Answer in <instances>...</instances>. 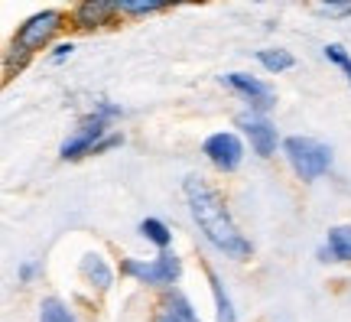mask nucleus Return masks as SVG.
<instances>
[{"label": "nucleus", "instance_id": "1", "mask_svg": "<svg viewBox=\"0 0 351 322\" xmlns=\"http://www.w3.org/2000/svg\"><path fill=\"white\" fill-rule=\"evenodd\" d=\"M189 202V215L199 228V235L212 244L218 254H225L231 260H247L254 254L251 238H244V231L238 228V222L231 218V209L221 198V192L215 186H208L202 176H186L182 183Z\"/></svg>", "mask_w": 351, "mask_h": 322}, {"label": "nucleus", "instance_id": "2", "mask_svg": "<svg viewBox=\"0 0 351 322\" xmlns=\"http://www.w3.org/2000/svg\"><path fill=\"white\" fill-rule=\"evenodd\" d=\"M280 150H283L293 176L302 179V183H315V179H322L332 170V150H328V143L315 140V137L293 134L283 140Z\"/></svg>", "mask_w": 351, "mask_h": 322}, {"label": "nucleus", "instance_id": "3", "mask_svg": "<svg viewBox=\"0 0 351 322\" xmlns=\"http://www.w3.org/2000/svg\"><path fill=\"white\" fill-rule=\"evenodd\" d=\"M121 277L140 286L173 290L182 277V260L173 251H160L156 257H121Z\"/></svg>", "mask_w": 351, "mask_h": 322}, {"label": "nucleus", "instance_id": "4", "mask_svg": "<svg viewBox=\"0 0 351 322\" xmlns=\"http://www.w3.org/2000/svg\"><path fill=\"white\" fill-rule=\"evenodd\" d=\"M65 26V13L56 10V7H46V10H36L29 13L23 23L16 26V33H13V46H20L26 49L29 56H36L39 49H46L52 46V39L59 36V30Z\"/></svg>", "mask_w": 351, "mask_h": 322}, {"label": "nucleus", "instance_id": "5", "mask_svg": "<svg viewBox=\"0 0 351 322\" xmlns=\"http://www.w3.org/2000/svg\"><path fill=\"white\" fill-rule=\"evenodd\" d=\"M111 134V124L101 117V114L88 111L82 121H78V127L72 130V134L62 140V147H59V157L69 163L75 160H85V157H91L95 153V147H98L104 137Z\"/></svg>", "mask_w": 351, "mask_h": 322}, {"label": "nucleus", "instance_id": "6", "mask_svg": "<svg viewBox=\"0 0 351 322\" xmlns=\"http://www.w3.org/2000/svg\"><path fill=\"white\" fill-rule=\"evenodd\" d=\"M202 153H205V160L212 163L218 173H234V170H241V163H244L247 143H244V137L238 130H215V134L205 137Z\"/></svg>", "mask_w": 351, "mask_h": 322}, {"label": "nucleus", "instance_id": "7", "mask_svg": "<svg viewBox=\"0 0 351 322\" xmlns=\"http://www.w3.org/2000/svg\"><path fill=\"white\" fill-rule=\"evenodd\" d=\"M234 127L241 130V137L251 143V150L261 157V160H270L276 153V147H283L280 140V130L276 124L267 117V114H257V111H244L234 117Z\"/></svg>", "mask_w": 351, "mask_h": 322}, {"label": "nucleus", "instance_id": "8", "mask_svg": "<svg viewBox=\"0 0 351 322\" xmlns=\"http://www.w3.org/2000/svg\"><path fill=\"white\" fill-rule=\"evenodd\" d=\"M221 85H228L234 95H238L244 104H247V111H257V114H267L270 108L276 104V91L263 78L257 75H247V72H228L221 75Z\"/></svg>", "mask_w": 351, "mask_h": 322}, {"label": "nucleus", "instance_id": "9", "mask_svg": "<svg viewBox=\"0 0 351 322\" xmlns=\"http://www.w3.org/2000/svg\"><path fill=\"white\" fill-rule=\"evenodd\" d=\"M117 16H121V10H117V0H82V3H75V7H72V13H69L72 26H75V30H82V33L104 30V26H111Z\"/></svg>", "mask_w": 351, "mask_h": 322}, {"label": "nucleus", "instance_id": "10", "mask_svg": "<svg viewBox=\"0 0 351 322\" xmlns=\"http://www.w3.org/2000/svg\"><path fill=\"white\" fill-rule=\"evenodd\" d=\"M150 322H202L192 299L182 290H163V297L156 299V310H153Z\"/></svg>", "mask_w": 351, "mask_h": 322}, {"label": "nucleus", "instance_id": "11", "mask_svg": "<svg viewBox=\"0 0 351 322\" xmlns=\"http://www.w3.org/2000/svg\"><path fill=\"white\" fill-rule=\"evenodd\" d=\"M78 273H82V280H85L95 293H108L114 286V267L108 264L104 254H98V251H88L85 257H82Z\"/></svg>", "mask_w": 351, "mask_h": 322}, {"label": "nucleus", "instance_id": "12", "mask_svg": "<svg viewBox=\"0 0 351 322\" xmlns=\"http://www.w3.org/2000/svg\"><path fill=\"white\" fill-rule=\"evenodd\" d=\"M319 260L332 264H351V225H332L326 244L319 248Z\"/></svg>", "mask_w": 351, "mask_h": 322}, {"label": "nucleus", "instance_id": "13", "mask_svg": "<svg viewBox=\"0 0 351 322\" xmlns=\"http://www.w3.org/2000/svg\"><path fill=\"white\" fill-rule=\"evenodd\" d=\"M205 277H208V290H212V299H215V322H238V310H234V303L228 297L221 277L212 267H205Z\"/></svg>", "mask_w": 351, "mask_h": 322}, {"label": "nucleus", "instance_id": "14", "mask_svg": "<svg viewBox=\"0 0 351 322\" xmlns=\"http://www.w3.org/2000/svg\"><path fill=\"white\" fill-rule=\"evenodd\" d=\"M257 62H261V69L267 75H283L296 65V59H293V52L283 49V46H270V49H257Z\"/></svg>", "mask_w": 351, "mask_h": 322}, {"label": "nucleus", "instance_id": "15", "mask_svg": "<svg viewBox=\"0 0 351 322\" xmlns=\"http://www.w3.org/2000/svg\"><path fill=\"white\" fill-rule=\"evenodd\" d=\"M140 235L150 241L153 248H160V251H169V244H173V231H169V225L163 222V218H143L140 222Z\"/></svg>", "mask_w": 351, "mask_h": 322}, {"label": "nucleus", "instance_id": "16", "mask_svg": "<svg viewBox=\"0 0 351 322\" xmlns=\"http://www.w3.org/2000/svg\"><path fill=\"white\" fill-rule=\"evenodd\" d=\"M39 322H78L72 306L59 297H46L39 303Z\"/></svg>", "mask_w": 351, "mask_h": 322}, {"label": "nucleus", "instance_id": "17", "mask_svg": "<svg viewBox=\"0 0 351 322\" xmlns=\"http://www.w3.org/2000/svg\"><path fill=\"white\" fill-rule=\"evenodd\" d=\"M29 52L26 49H20V46H7V52H3V82H10V78H16V75L23 72L26 65H29Z\"/></svg>", "mask_w": 351, "mask_h": 322}, {"label": "nucleus", "instance_id": "18", "mask_svg": "<svg viewBox=\"0 0 351 322\" xmlns=\"http://www.w3.org/2000/svg\"><path fill=\"white\" fill-rule=\"evenodd\" d=\"M166 7L169 3H163V0H117L121 16H150V13L166 10Z\"/></svg>", "mask_w": 351, "mask_h": 322}, {"label": "nucleus", "instance_id": "19", "mask_svg": "<svg viewBox=\"0 0 351 322\" xmlns=\"http://www.w3.org/2000/svg\"><path fill=\"white\" fill-rule=\"evenodd\" d=\"M322 56H326L328 62H332L341 75H345V82L351 85V52L345 49L341 43H326V49H322Z\"/></svg>", "mask_w": 351, "mask_h": 322}, {"label": "nucleus", "instance_id": "20", "mask_svg": "<svg viewBox=\"0 0 351 322\" xmlns=\"http://www.w3.org/2000/svg\"><path fill=\"white\" fill-rule=\"evenodd\" d=\"M91 111L101 114L108 124H114V121H121V117H124V108H121V104H114V101H108V98L95 101V108H91Z\"/></svg>", "mask_w": 351, "mask_h": 322}, {"label": "nucleus", "instance_id": "21", "mask_svg": "<svg viewBox=\"0 0 351 322\" xmlns=\"http://www.w3.org/2000/svg\"><path fill=\"white\" fill-rule=\"evenodd\" d=\"M39 273H43L39 260H20V267H16V280H20V284H33Z\"/></svg>", "mask_w": 351, "mask_h": 322}, {"label": "nucleus", "instance_id": "22", "mask_svg": "<svg viewBox=\"0 0 351 322\" xmlns=\"http://www.w3.org/2000/svg\"><path fill=\"white\" fill-rule=\"evenodd\" d=\"M72 52H75V43H72V39H62V43H56V46H52L49 59H52V62H56V65H62L65 59L72 56Z\"/></svg>", "mask_w": 351, "mask_h": 322}, {"label": "nucleus", "instance_id": "23", "mask_svg": "<svg viewBox=\"0 0 351 322\" xmlns=\"http://www.w3.org/2000/svg\"><path fill=\"white\" fill-rule=\"evenodd\" d=\"M121 143H124V137L117 134V130H111V134H108V137H104V140L98 143V147H95V153H91V157H101V153H108V150H117Z\"/></svg>", "mask_w": 351, "mask_h": 322}, {"label": "nucleus", "instance_id": "24", "mask_svg": "<svg viewBox=\"0 0 351 322\" xmlns=\"http://www.w3.org/2000/svg\"><path fill=\"white\" fill-rule=\"evenodd\" d=\"M315 10L328 13V16H341V13H351V3H319Z\"/></svg>", "mask_w": 351, "mask_h": 322}]
</instances>
